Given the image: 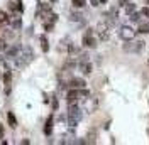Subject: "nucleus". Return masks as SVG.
Here are the masks:
<instances>
[{
    "label": "nucleus",
    "mask_w": 149,
    "mask_h": 145,
    "mask_svg": "<svg viewBox=\"0 0 149 145\" xmlns=\"http://www.w3.org/2000/svg\"><path fill=\"white\" fill-rule=\"evenodd\" d=\"M81 117H83L81 108H80L76 103H71V105L68 106V123H70V127H76L78 122L81 120Z\"/></svg>",
    "instance_id": "nucleus-1"
},
{
    "label": "nucleus",
    "mask_w": 149,
    "mask_h": 145,
    "mask_svg": "<svg viewBox=\"0 0 149 145\" xmlns=\"http://www.w3.org/2000/svg\"><path fill=\"white\" fill-rule=\"evenodd\" d=\"M88 98L90 96V93L88 90H85V88H71V90L66 93V101H68V105H71V103H78L80 98Z\"/></svg>",
    "instance_id": "nucleus-2"
},
{
    "label": "nucleus",
    "mask_w": 149,
    "mask_h": 145,
    "mask_svg": "<svg viewBox=\"0 0 149 145\" xmlns=\"http://www.w3.org/2000/svg\"><path fill=\"white\" fill-rule=\"evenodd\" d=\"M122 49L125 52H130V54H137L144 49V41H134V39L132 41H124Z\"/></svg>",
    "instance_id": "nucleus-3"
},
{
    "label": "nucleus",
    "mask_w": 149,
    "mask_h": 145,
    "mask_svg": "<svg viewBox=\"0 0 149 145\" xmlns=\"http://www.w3.org/2000/svg\"><path fill=\"white\" fill-rule=\"evenodd\" d=\"M81 44H83L85 47H90V49L97 47V37H95L93 29H86V30H85L83 37H81Z\"/></svg>",
    "instance_id": "nucleus-4"
},
{
    "label": "nucleus",
    "mask_w": 149,
    "mask_h": 145,
    "mask_svg": "<svg viewBox=\"0 0 149 145\" xmlns=\"http://www.w3.org/2000/svg\"><path fill=\"white\" fill-rule=\"evenodd\" d=\"M119 37L122 41H132V39H136V30L130 26H120L119 27Z\"/></svg>",
    "instance_id": "nucleus-5"
},
{
    "label": "nucleus",
    "mask_w": 149,
    "mask_h": 145,
    "mask_svg": "<svg viewBox=\"0 0 149 145\" xmlns=\"http://www.w3.org/2000/svg\"><path fill=\"white\" fill-rule=\"evenodd\" d=\"M109 29L110 26L107 22H100L97 26V36L100 37V41H109Z\"/></svg>",
    "instance_id": "nucleus-6"
},
{
    "label": "nucleus",
    "mask_w": 149,
    "mask_h": 145,
    "mask_svg": "<svg viewBox=\"0 0 149 145\" xmlns=\"http://www.w3.org/2000/svg\"><path fill=\"white\" fill-rule=\"evenodd\" d=\"M68 84H70V88H85L86 86L85 79H81V78H73L68 81Z\"/></svg>",
    "instance_id": "nucleus-7"
},
{
    "label": "nucleus",
    "mask_w": 149,
    "mask_h": 145,
    "mask_svg": "<svg viewBox=\"0 0 149 145\" xmlns=\"http://www.w3.org/2000/svg\"><path fill=\"white\" fill-rule=\"evenodd\" d=\"M53 115L51 117H47V120H46V125H44V135L46 137H49L51 133H53Z\"/></svg>",
    "instance_id": "nucleus-8"
},
{
    "label": "nucleus",
    "mask_w": 149,
    "mask_h": 145,
    "mask_svg": "<svg viewBox=\"0 0 149 145\" xmlns=\"http://www.w3.org/2000/svg\"><path fill=\"white\" fill-rule=\"evenodd\" d=\"M80 69L83 71V74H92V71H93V66H92V63L90 61H85V63H80Z\"/></svg>",
    "instance_id": "nucleus-9"
},
{
    "label": "nucleus",
    "mask_w": 149,
    "mask_h": 145,
    "mask_svg": "<svg viewBox=\"0 0 149 145\" xmlns=\"http://www.w3.org/2000/svg\"><path fill=\"white\" fill-rule=\"evenodd\" d=\"M10 81H12V74H10V71H5V74H3V86H5V93L7 95L10 93Z\"/></svg>",
    "instance_id": "nucleus-10"
},
{
    "label": "nucleus",
    "mask_w": 149,
    "mask_h": 145,
    "mask_svg": "<svg viewBox=\"0 0 149 145\" xmlns=\"http://www.w3.org/2000/svg\"><path fill=\"white\" fill-rule=\"evenodd\" d=\"M129 20L132 22V24H141V22H142V14L136 10V12H132V14L129 15Z\"/></svg>",
    "instance_id": "nucleus-11"
},
{
    "label": "nucleus",
    "mask_w": 149,
    "mask_h": 145,
    "mask_svg": "<svg viewBox=\"0 0 149 145\" xmlns=\"http://www.w3.org/2000/svg\"><path fill=\"white\" fill-rule=\"evenodd\" d=\"M122 9H124V12H125L127 15H130L132 12H136V10H137V5H136V3H132V2H129V3H127V5H124Z\"/></svg>",
    "instance_id": "nucleus-12"
},
{
    "label": "nucleus",
    "mask_w": 149,
    "mask_h": 145,
    "mask_svg": "<svg viewBox=\"0 0 149 145\" xmlns=\"http://www.w3.org/2000/svg\"><path fill=\"white\" fill-rule=\"evenodd\" d=\"M39 41H41V49H42V52H49V42H47V37L41 36L39 37Z\"/></svg>",
    "instance_id": "nucleus-13"
},
{
    "label": "nucleus",
    "mask_w": 149,
    "mask_h": 145,
    "mask_svg": "<svg viewBox=\"0 0 149 145\" xmlns=\"http://www.w3.org/2000/svg\"><path fill=\"white\" fill-rule=\"evenodd\" d=\"M10 15L5 12V10H0V24L3 26V24H10Z\"/></svg>",
    "instance_id": "nucleus-14"
},
{
    "label": "nucleus",
    "mask_w": 149,
    "mask_h": 145,
    "mask_svg": "<svg viewBox=\"0 0 149 145\" xmlns=\"http://www.w3.org/2000/svg\"><path fill=\"white\" fill-rule=\"evenodd\" d=\"M137 32L139 34H149V24H144V22L137 24Z\"/></svg>",
    "instance_id": "nucleus-15"
},
{
    "label": "nucleus",
    "mask_w": 149,
    "mask_h": 145,
    "mask_svg": "<svg viewBox=\"0 0 149 145\" xmlns=\"http://www.w3.org/2000/svg\"><path fill=\"white\" fill-rule=\"evenodd\" d=\"M7 120H9V125L12 128L17 127V120H15V115H14L12 111H9V113H7Z\"/></svg>",
    "instance_id": "nucleus-16"
},
{
    "label": "nucleus",
    "mask_w": 149,
    "mask_h": 145,
    "mask_svg": "<svg viewBox=\"0 0 149 145\" xmlns=\"http://www.w3.org/2000/svg\"><path fill=\"white\" fill-rule=\"evenodd\" d=\"M70 20H73V22H80V20H83V15L78 14V12H73V14L70 15Z\"/></svg>",
    "instance_id": "nucleus-17"
},
{
    "label": "nucleus",
    "mask_w": 149,
    "mask_h": 145,
    "mask_svg": "<svg viewBox=\"0 0 149 145\" xmlns=\"http://www.w3.org/2000/svg\"><path fill=\"white\" fill-rule=\"evenodd\" d=\"M71 3H73L74 9H83L85 7V0H71Z\"/></svg>",
    "instance_id": "nucleus-18"
},
{
    "label": "nucleus",
    "mask_w": 149,
    "mask_h": 145,
    "mask_svg": "<svg viewBox=\"0 0 149 145\" xmlns=\"http://www.w3.org/2000/svg\"><path fill=\"white\" fill-rule=\"evenodd\" d=\"M9 49V42L7 39H0V51H7Z\"/></svg>",
    "instance_id": "nucleus-19"
},
{
    "label": "nucleus",
    "mask_w": 149,
    "mask_h": 145,
    "mask_svg": "<svg viewBox=\"0 0 149 145\" xmlns=\"http://www.w3.org/2000/svg\"><path fill=\"white\" fill-rule=\"evenodd\" d=\"M141 14H142V17H146V19H149V5L148 7H142V9L139 10Z\"/></svg>",
    "instance_id": "nucleus-20"
},
{
    "label": "nucleus",
    "mask_w": 149,
    "mask_h": 145,
    "mask_svg": "<svg viewBox=\"0 0 149 145\" xmlns=\"http://www.w3.org/2000/svg\"><path fill=\"white\" fill-rule=\"evenodd\" d=\"M12 27L15 29V30H20V19H19V17L12 22Z\"/></svg>",
    "instance_id": "nucleus-21"
},
{
    "label": "nucleus",
    "mask_w": 149,
    "mask_h": 145,
    "mask_svg": "<svg viewBox=\"0 0 149 145\" xmlns=\"http://www.w3.org/2000/svg\"><path fill=\"white\" fill-rule=\"evenodd\" d=\"M53 27H54V24H53V22H44V29H46V32H51Z\"/></svg>",
    "instance_id": "nucleus-22"
},
{
    "label": "nucleus",
    "mask_w": 149,
    "mask_h": 145,
    "mask_svg": "<svg viewBox=\"0 0 149 145\" xmlns=\"http://www.w3.org/2000/svg\"><path fill=\"white\" fill-rule=\"evenodd\" d=\"M7 7H9V10H10V12L17 10V2H9V5H7Z\"/></svg>",
    "instance_id": "nucleus-23"
},
{
    "label": "nucleus",
    "mask_w": 149,
    "mask_h": 145,
    "mask_svg": "<svg viewBox=\"0 0 149 145\" xmlns=\"http://www.w3.org/2000/svg\"><path fill=\"white\" fill-rule=\"evenodd\" d=\"M129 2H132V0H119L117 3H119V7H124V5H127Z\"/></svg>",
    "instance_id": "nucleus-24"
},
{
    "label": "nucleus",
    "mask_w": 149,
    "mask_h": 145,
    "mask_svg": "<svg viewBox=\"0 0 149 145\" xmlns=\"http://www.w3.org/2000/svg\"><path fill=\"white\" fill-rule=\"evenodd\" d=\"M58 106H59V103H58V100H56V98H53V110H58Z\"/></svg>",
    "instance_id": "nucleus-25"
},
{
    "label": "nucleus",
    "mask_w": 149,
    "mask_h": 145,
    "mask_svg": "<svg viewBox=\"0 0 149 145\" xmlns=\"http://www.w3.org/2000/svg\"><path fill=\"white\" fill-rule=\"evenodd\" d=\"M90 3H92L93 7H97V5H100V2H98V0H90Z\"/></svg>",
    "instance_id": "nucleus-26"
},
{
    "label": "nucleus",
    "mask_w": 149,
    "mask_h": 145,
    "mask_svg": "<svg viewBox=\"0 0 149 145\" xmlns=\"http://www.w3.org/2000/svg\"><path fill=\"white\" fill-rule=\"evenodd\" d=\"M0 138H3V125H0Z\"/></svg>",
    "instance_id": "nucleus-27"
},
{
    "label": "nucleus",
    "mask_w": 149,
    "mask_h": 145,
    "mask_svg": "<svg viewBox=\"0 0 149 145\" xmlns=\"http://www.w3.org/2000/svg\"><path fill=\"white\" fill-rule=\"evenodd\" d=\"M98 2H100V3H107V2H109V0H98Z\"/></svg>",
    "instance_id": "nucleus-28"
},
{
    "label": "nucleus",
    "mask_w": 149,
    "mask_h": 145,
    "mask_svg": "<svg viewBox=\"0 0 149 145\" xmlns=\"http://www.w3.org/2000/svg\"><path fill=\"white\" fill-rule=\"evenodd\" d=\"M0 29H2V24H0ZM0 34H2V30H0Z\"/></svg>",
    "instance_id": "nucleus-29"
},
{
    "label": "nucleus",
    "mask_w": 149,
    "mask_h": 145,
    "mask_svg": "<svg viewBox=\"0 0 149 145\" xmlns=\"http://www.w3.org/2000/svg\"><path fill=\"white\" fill-rule=\"evenodd\" d=\"M146 3H149V0H146Z\"/></svg>",
    "instance_id": "nucleus-30"
},
{
    "label": "nucleus",
    "mask_w": 149,
    "mask_h": 145,
    "mask_svg": "<svg viewBox=\"0 0 149 145\" xmlns=\"http://www.w3.org/2000/svg\"><path fill=\"white\" fill-rule=\"evenodd\" d=\"M148 66H149V59H148Z\"/></svg>",
    "instance_id": "nucleus-31"
},
{
    "label": "nucleus",
    "mask_w": 149,
    "mask_h": 145,
    "mask_svg": "<svg viewBox=\"0 0 149 145\" xmlns=\"http://www.w3.org/2000/svg\"><path fill=\"white\" fill-rule=\"evenodd\" d=\"M0 63H2V57H0Z\"/></svg>",
    "instance_id": "nucleus-32"
}]
</instances>
